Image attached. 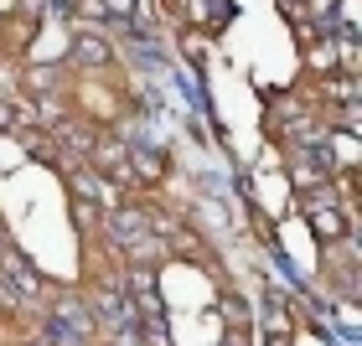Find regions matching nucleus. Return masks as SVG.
Masks as SVG:
<instances>
[{
	"label": "nucleus",
	"instance_id": "obj_1",
	"mask_svg": "<svg viewBox=\"0 0 362 346\" xmlns=\"http://www.w3.org/2000/svg\"><path fill=\"white\" fill-rule=\"evenodd\" d=\"M0 279H6V285H16V290L26 294V300H42V294L52 290V285H47V279L21 258V249H11V243L0 249Z\"/></svg>",
	"mask_w": 362,
	"mask_h": 346
},
{
	"label": "nucleus",
	"instance_id": "obj_2",
	"mask_svg": "<svg viewBox=\"0 0 362 346\" xmlns=\"http://www.w3.org/2000/svg\"><path fill=\"white\" fill-rule=\"evenodd\" d=\"M73 62L78 68H109L114 62V42L98 26H73Z\"/></svg>",
	"mask_w": 362,
	"mask_h": 346
},
{
	"label": "nucleus",
	"instance_id": "obj_3",
	"mask_svg": "<svg viewBox=\"0 0 362 346\" xmlns=\"http://www.w3.org/2000/svg\"><path fill=\"white\" fill-rule=\"evenodd\" d=\"M129 181H135V186H160V181H166V155L151 150V145H135V150H129Z\"/></svg>",
	"mask_w": 362,
	"mask_h": 346
},
{
	"label": "nucleus",
	"instance_id": "obj_4",
	"mask_svg": "<svg viewBox=\"0 0 362 346\" xmlns=\"http://www.w3.org/2000/svg\"><path fill=\"white\" fill-rule=\"evenodd\" d=\"M316 93H321L326 109H332V104H357V78H347V73H326V78H316Z\"/></svg>",
	"mask_w": 362,
	"mask_h": 346
},
{
	"label": "nucleus",
	"instance_id": "obj_5",
	"mask_svg": "<svg viewBox=\"0 0 362 346\" xmlns=\"http://www.w3.org/2000/svg\"><path fill=\"white\" fill-rule=\"evenodd\" d=\"M300 52H305V68L316 73V78L337 73V42H332V37H316L310 47H300Z\"/></svg>",
	"mask_w": 362,
	"mask_h": 346
},
{
	"label": "nucleus",
	"instance_id": "obj_6",
	"mask_svg": "<svg viewBox=\"0 0 362 346\" xmlns=\"http://www.w3.org/2000/svg\"><path fill=\"white\" fill-rule=\"evenodd\" d=\"M68 16H73V26H104L114 16V6H109V0H73Z\"/></svg>",
	"mask_w": 362,
	"mask_h": 346
},
{
	"label": "nucleus",
	"instance_id": "obj_7",
	"mask_svg": "<svg viewBox=\"0 0 362 346\" xmlns=\"http://www.w3.org/2000/svg\"><path fill=\"white\" fill-rule=\"evenodd\" d=\"M218 310H223L228 331H249V305H243L238 294H218Z\"/></svg>",
	"mask_w": 362,
	"mask_h": 346
},
{
	"label": "nucleus",
	"instance_id": "obj_8",
	"mask_svg": "<svg viewBox=\"0 0 362 346\" xmlns=\"http://www.w3.org/2000/svg\"><path fill=\"white\" fill-rule=\"evenodd\" d=\"M207 37L212 31H202V26H181V52H187L192 62H202L207 57Z\"/></svg>",
	"mask_w": 362,
	"mask_h": 346
},
{
	"label": "nucleus",
	"instance_id": "obj_9",
	"mask_svg": "<svg viewBox=\"0 0 362 346\" xmlns=\"http://www.w3.org/2000/svg\"><path fill=\"white\" fill-rule=\"evenodd\" d=\"M21 83H26V93H31V98H37V93H52V88H57V68H31Z\"/></svg>",
	"mask_w": 362,
	"mask_h": 346
},
{
	"label": "nucleus",
	"instance_id": "obj_10",
	"mask_svg": "<svg viewBox=\"0 0 362 346\" xmlns=\"http://www.w3.org/2000/svg\"><path fill=\"white\" fill-rule=\"evenodd\" d=\"M98 212H104L98 202H83V196H78V202H73V222L83 227V233H93V227H98Z\"/></svg>",
	"mask_w": 362,
	"mask_h": 346
},
{
	"label": "nucleus",
	"instance_id": "obj_11",
	"mask_svg": "<svg viewBox=\"0 0 362 346\" xmlns=\"http://www.w3.org/2000/svg\"><path fill=\"white\" fill-rule=\"evenodd\" d=\"M332 16L341 21V31H352V37H357V0H337Z\"/></svg>",
	"mask_w": 362,
	"mask_h": 346
},
{
	"label": "nucleus",
	"instance_id": "obj_12",
	"mask_svg": "<svg viewBox=\"0 0 362 346\" xmlns=\"http://www.w3.org/2000/svg\"><path fill=\"white\" fill-rule=\"evenodd\" d=\"M16 11H21V0H0V21H11Z\"/></svg>",
	"mask_w": 362,
	"mask_h": 346
},
{
	"label": "nucleus",
	"instance_id": "obj_13",
	"mask_svg": "<svg viewBox=\"0 0 362 346\" xmlns=\"http://www.w3.org/2000/svg\"><path fill=\"white\" fill-rule=\"evenodd\" d=\"M26 346H57V341H52V331H37V336H26Z\"/></svg>",
	"mask_w": 362,
	"mask_h": 346
},
{
	"label": "nucleus",
	"instance_id": "obj_14",
	"mask_svg": "<svg viewBox=\"0 0 362 346\" xmlns=\"http://www.w3.org/2000/svg\"><path fill=\"white\" fill-rule=\"evenodd\" d=\"M160 6H166L171 16H187V0H160Z\"/></svg>",
	"mask_w": 362,
	"mask_h": 346
},
{
	"label": "nucleus",
	"instance_id": "obj_15",
	"mask_svg": "<svg viewBox=\"0 0 362 346\" xmlns=\"http://www.w3.org/2000/svg\"><path fill=\"white\" fill-rule=\"evenodd\" d=\"M264 346H290V336H264Z\"/></svg>",
	"mask_w": 362,
	"mask_h": 346
},
{
	"label": "nucleus",
	"instance_id": "obj_16",
	"mask_svg": "<svg viewBox=\"0 0 362 346\" xmlns=\"http://www.w3.org/2000/svg\"><path fill=\"white\" fill-rule=\"evenodd\" d=\"M57 6H62V11H68V6H73V0H57Z\"/></svg>",
	"mask_w": 362,
	"mask_h": 346
},
{
	"label": "nucleus",
	"instance_id": "obj_17",
	"mask_svg": "<svg viewBox=\"0 0 362 346\" xmlns=\"http://www.w3.org/2000/svg\"><path fill=\"white\" fill-rule=\"evenodd\" d=\"M279 6H295V0H279Z\"/></svg>",
	"mask_w": 362,
	"mask_h": 346
},
{
	"label": "nucleus",
	"instance_id": "obj_18",
	"mask_svg": "<svg viewBox=\"0 0 362 346\" xmlns=\"http://www.w3.org/2000/svg\"><path fill=\"white\" fill-rule=\"evenodd\" d=\"M0 31H6V21H0Z\"/></svg>",
	"mask_w": 362,
	"mask_h": 346
}]
</instances>
